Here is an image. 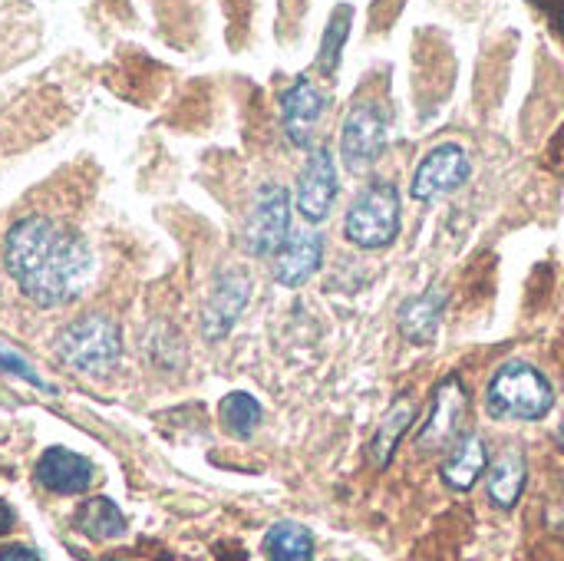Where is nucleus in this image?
<instances>
[{
    "mask_svg": "<svg viewBox=\"0 0 564 561\" xmlns=\"http://www.w3.org/2000/svg\"><path fill=\"white\" fill-rule=\"evenodd\" d=\"M268 561H314V536L301 522H274L264 536Z\"/></svg>",
    "mask_w": 564,
    "mask_h": 561,
    "instance_id": "obj_19",
    "label": "nucleus"
},
{
    "mask_svg": "<svg viewBox=\"0 0 564 561\" xmlns=\"http://www.w3.org/2000/svg\"><path fill=\"white\" fill-rule=\"evenodd\" d=\"M0 561H40V555L33 549H26V546H3Z\"/></svg>",
    "mask_w": 564,
    "mask_h": 561,
    "instance_id": "obj_23",
    "label": "nucleus"
},
{
    "mask_svg": "<svg viewBox=\"0 0 564 561\" xmlns=\"http://www.w3.org/2000/svg\"><path fill=\"white\" fill-rule=\"evenodd\" d=\"M340 192V179H337V165H334V152L327 145H311L304 169L297 175V212L307 225H321L327 222L334 202Z\"/></svg>",
    "mask_w": 564,
    "mask_h": 561,
    "instance_id": "obj_9",
    "label": "nucleus"
},
{
    "mask_svg": "<svg viewBox=\"0 0 564 561\" xmlns=\"http://www.w3.org/2000/svg\"><path fill=\"white\" fill-rule=\"evenodd\" d=\"M291 235V195L284 185L268 182L254 192L245 222V251L251 258H274Z\"/></svg>",
    "mask_w": 564,
    "mask_h": 561,
    "instance_id": "obj_5",
    "label": "nucleus"
},
{
    "mask_svg": "<svg viewBox=\"0 0 564 561\" xmlns=\"http://www.w3.org/2000/svg\"><path fill=\"white\" fill-rule=\"evenodd\" d=\"M552 410L555 387L529 360H506L486 387V413L499 423H539Z\"/></svg>",
    "mask_w": 564,
    "mask_h": 561,
    "instance_id": "obj_2",
    "label": "nucleus"
},
{
    "mask_svg": "<svg viewBox=\"0 0 564 561\" xmlns=\"http://www.w3.org/2000/svg\"><path fill=\"white\" fill-rule=\"evenodd\" d=\"M473 179V162L469 152L459 142H440L433 145L410 182V198L413 202H436L449 192H459Z\"/></svg>",
    "mask_w": 564,
    "mask_h": 561,
    "instance_id": "obj_8",
    "label": "nucleus"
},
{
    "mask_svg": "<svg viewBox=\"0 0 564 561\" xmlns=\"http://www.w3.org/2000/svg\"><path fill=\"white\" fill-rule=\"evenodd\" d=\"M387 136H390L387 112L370 99L354 103L340 126V159H344L347 172L364 175L367 169H373V162L387 149Z\"/></svg>",
    "mask_w": 564,
    "mask_h": 561,
    "instance_id": "obj_7",
    "label": "nucleus"
},
{
    "mask_svg": "<svg viewBox=\"0 0 564 561\" xmlns=\"http://www.w3.org/2000/svg\"><path fill=\"white\" fill-rule=\"evenodd\" d=\"M350 30H354V7L337 3L327 26H324V40H321V53H317V69L324 76H334L340 69V56H344L347 40H350Z\"/></svg>",
    "mask_w": 564,
    "mask_h": 561,
    "instance_id": "obj_21",
    "label": "nucleus"
},
{
    "mask_svg": "<svg viewBox=\"0 0 564 561\" xmlns=\"http://www.w3.org/2000/svg\"><path fill=\"white\" fill-rule=\"evenodd\" d=\"M466 417H469V393H466V384L459 380V374H449V377H443V380L436 384V390H433L430 417H426V423H423L420 433H416V450H420L423 456H433V453L449 450V446L463 436Z\"/></svg>",
    "mask_w": 564,
    "mask_h": 561,
    "instance_id": "obj_6",
    "label": "nucleus"
},
{
    "mask_svg": "<svg viewBox=\"0 0 564 561\" xmlns=\"http://www.w3.org/2000/svg\"><path fill=\"white\" fill-rule=\"evenodd\" d=\"M13 529V509L7 503H0V536H7Z\"/></svg>",
    "mask_w": 564,
    "mask_h": 561,
    "instance_id": "obj_24",
    "label": "nucleus"
},
{
    "mask_svg": "<svg viewBox=\"0 0 564 561\" xmlns=\"http://www.w3.org/2000/svg\"><path fill=\"white\" fill-rule=\"evenodd\" d=\"M324 109H327V93H324L311 76L294 79V83L281 93V126H284L291 145L311 149Z\"/></svg>",
    "mask_w": 564,
    "mask_h": 561,
    "instance_id": "obj_11",
    "label": "nucleus"
},
{
    "mask_svg": "<svg viewBox=\"0 0 564 561\" xmlns=\"http://www.w3.org/2000/svg\"><path fill=\"white\" fill-rule=\"evenodd\" d=\"M251 298V278L241 268H225L215 274L212 291L202 308V334L205 341H225L238 317L245 314Z\"/></svg>",
    "mask_w": 564,
    "mask_h": 561,
    "instance_id": "obj_10",
    "label": "nucleus"
},
{
    "mask_svg": "<svg viewBox=\"0 0 564 561\" xmlns=\"http://www.w3.org/2000/svg\"><path fill=\"white\" fill-rule=\"evenodd\" d=\"M446 291L440 284H430L426 291L406 298L397 308V331L406 344L413 347H430L440 337V324L446 314Z\"/></svg>",
    "mask_w": 564,
    "mask_h": 561,
    "instance_id": "obj_13",
    "label": "nucleus"
},
{
    "mask_svg": "<svg viewBox=\"0 0 564 561\" xmlns=\"http://www.w3.org/2000/svg\"><path fill=\"white\" fill-rule=\"evenodd\" d=\"M218 420H221V427H225L228 436H235V440H251L254 430H258L261 420H264V410H261V403H258L251 393L235 390V393H228V397L218 403Z\"/></svg>",
    "mask_w": 564,
    "mask_h": 561,
    "instance_id": "obj_20",
    "label": "nucleus"
},
{
    "mask_svg": "<svg viewBox=\"0 0 564 561\" xmlns=\"http://www.w3.org/2000/svg\"><path fill=\"white\" fill-rule=\"evenodd\" d=\"M3 258L13 284L36 308H63L76 301L93 271V255L83 235L46 215H26L10 228Z\"/></svg>",
    "mask_w": 564,
    "mask_h": 561,
    "instance_id": "obj_1",
    "label": "nucleus"
},
{
    "mask_svg": "<svg viewBox=\"0 0 564 561\" xmlns=\"http://www.w3.org/2000/svg\"><path fill=\"white\" fill-rule=\"evenodd\" d=\"M558 446L564 450V417H562V427H558Z\"/></svg>",
    "mask_w": 564,
    "mask_h": 561,
    "instance_id": "obj_25",
    "label": "nucleus"
},
{
    "mask_svg": "<svg viewBox=\"0 0 564 561\" xmlns=\"http://www.w3.org/2000/svg\"><path fill=\"white\" fill-rule=\"evenodd\" d=\"M36 483L53 496H79L93 486V463L73 450L50 446L33 470Z\"/></svg>",
    "mask_w": 564,
    "mask_h": 561,
    "instance_id": "obj_14",
    "label": "nucleus"
},
{
    "mask_svg": "<svg viewBox=\"0 0 564 561\" xmlns=\"http://www.w3.org/2000/svg\"><path fill=\"white\" fill-rule=\"evenodd\" d=\"M486 466H489V446H486L482 433L469 430L449 446V456L443 460L440 476H443L446 489L469 493L479 483V476L486 473Z\"/></svg>",
    "mask_w": 564,
    "mask_h": 561,
    "instance_id": "obj_15",
    "label": "nucleus"
},
{
    "mask_svg": "<svg viewBox=\"0 0 564 561\" xmlns=\"http://www.w3.org/2000/svg\"><path fill=\"white\" fill-rule=\"evenodd\" d=\"M73 522H76V529H79L86 539H93V542L119 539V536H126V529H129L122 509H119L112 499H106V496H96V499L83 503Z\"/></svg>",
    "mask_w": 564,
    "mask_h": 561,
    "instance_id": "obj_18",
    "label": "nucleus"
},
{
    "mask_svg": "<svg viewBox=\"0 0 564 561\" xmlns=\"http://www.w3.org/2000/svg\"><path fill=\"white\" fill-rule=\"evenodd\" d=\"M0 374H7V377H17V380H26L30 387H36V390H43V393H56V387L53 384H46L33 367H30V360H23V354H17V350H10L7 344H0Z\"/></svg>",
    "mask_w": 564,
    "mask_h": 561,
    "instance_id": "obj_22",
    "label": "nucleus"
},
{
    "mask_svg": "<svg viewBox=\"0 0 564 561\" xmlns=\"http://www.w3.org/2000/svg\"><path fill=\"white\" fill-rule=\"evenodd\" d=\"M324 235L317 228H304V231H291L288 241L281 245V251L271 258V278L281 288H301L307 284L321 265H324Z\"/></svg>",
    "mask_w": 564,
    "mask_h": 561,
    "instance_id": "obj_12",
    "label": "nucleus"
},
{
    "mask_svg": "<svg viewBox=\"0 0 564 561\" xmlns=\"http://www.w3.org/2000/svg\"><path fill=\"white\" fill-rule=\"evenodd\" d=\"M403 202L393 182H370L344 215V238L360 251H383L400 238Z\"/></svg>",
    "mask_w": 564,
    "mask_h": 561,
    "instance_id": "obj_3",
    "label": "nucleus"
},
{
    "mask_svg": "<svg viewBox=\"0 0 564 561\" xmlns=\"http://www.w3.org/2000/svg\"><path fill=\"white\" fill-rule=\"evenodd\" d=\"M56 357L79 374H109L122 357V331L106 314H83L59 331Z\"/></svg>",
    "mask_w": 564,
    "mask_h": 561,
    "instance_id": "obj_4",
    "label": "nucleus"
},
{
    "mask_svg": "<svg viewBox=\"0 0 564 561\" xmlns=\"http://www.w3.org/2000/svg\"><path fill=\"white\" fill-rule=\"evenodd\" d=\"M529 483V463L522 456V450H502L496 460H489L486 466V493L489 503L502 513H512L525 493Z\"/></svg>",
    "mask_w": 564,
    "mask_h": 561,
    "instance_id": "obj_16",
    "label": "nucleus"
},
{
    "mask_svg": "<svg viewBox=\"0 0 564 561\" xmlns=\"http://www.w3.org/2000/svg\"><path fill=\"white\" fill-rule=\"evenodd\" d=\"M413 420H416V403H413V397H406V393L397 397L393 407L383 413V420H380L373 440H370V463H373L377 470H387V466L393 463V456H397V450H400L406 430L413 427Z\"/></svg>",
    "mask_w": 564,
    "mask_h": 561,
    "instance_id": "obj_17",
    "label": "nucleus"
}]
</instances>
